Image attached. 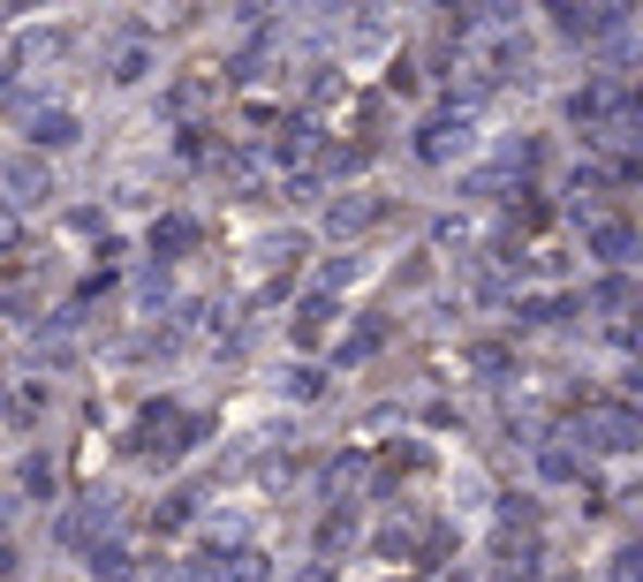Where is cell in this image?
Returning <instances> with one entry per match:
<instances>
[{
	"label": "cell",
	"mask_w": 643,
	"mask_h": 582,
	"mask_svg": "<svg viewBox=\"0 0 643 582\" xmlns=\"http://www.w3.org/2000/svg\"><path fill=\"white\" fill-rule=\"evenodd\" d=\"M576 446H606V454H629V446H636V417H629V409H591V417L576 424Z\"/></svg>",
	"instance_id": "obj_1"
},
{
	"label": "cell",
	"mask_w": 643,
	"mask_h": 582,
	"mask_svg": "<svg viewBox=\"0 0 643 582\" xmlns=\"http://www.w3.org/2000/svg\"><path fill=\"white\" fill-rule=\"evenodd\" d=\"M0 182H8L15 197H46V166H38V159H8V174H0Z\"/></svg>",
	"instance_id": "obj_2"
},
{
	"label": "cell",
	"mask_w": 643,
	"mask_h": 582,
	"mask_svg": "<svg viewBox=\"0 0 643 582\" xmlns=\"http://www.w3.org/2000/svg\"><path fill=\"white\" fill-rule=\"evenodd\" d=\"M91 575L99 582H129V553H122V545H99V553H91Z\"/></svg>",
	"instance_id": "obj_3"
},
{
	"label": "cell",
	"mask_w": 643,
	"mask_h": 582,
	"mask_svg": "<svg viewBox=\"0 0 643 582\" xmlns=\"http://www.w3.org/2000/svg\"><path fill=\"white\" fill-rule=\"evenodd\" d=\"M30 137H38V145H76V122H69V114H38Z\"/></svg>",
	"instance_id": "obj_4"
},
{
	"label": "cell",
	"mask_w": 643,
	"mask_h": 582,
	"mask_svg": "<svg viewBox=\"0 0 643 582\" xmlns=\"http://www.w3.org/2000/svg\"><path fill=\"white\" fill-rule=\"evenodd\" d=\"M598 258L621 265V258H629V227H598Z\"/></svg>",
	"instance_id": "obj_5"
},
{
	"label": "cell",
	"mask_w": 643,
	"mask_h": 582,
	"mask_svg": "<svg viewBox=\"0 0 643 582\" xmlns=\"http://www.w3.org/2000/svg\"><path fill=\"white\" fill-rule=\"evenodd\" d=\"M189 235H197L189 220H166V227H160V235H152V243H160V250H189Z\"/></svg>",
	"instance_id": "obj_6"
},
{
	"label": "cell",
	"mask_w": 643,
	"mask_h": 582,
	"mask_svg": "<svg viewBox=\"0 0 643 582\" xmlns=\"http://www.w3.org/2000/svg\"><path fill=\"white\" fill-rule=\"evenodd\" d=\"M545 476H576V454L568 446H545Z\"/></svg>",
	"instance_id": "obj_7"
},
{
	"label": "cell",
	"mask_w": 643,
	"mask_h": 582,
	"mask_svg": "<svg viewBox=\"0 0 643 582\" xmlns=\"http://www.w3.org/2000/svg\"><path fill=\"white\" fill-rule=\"evenodd\" d=\"M8 243H15V220H8V212H0V250H8Z\"/></svg>",
	"instance_id": "obj_8"
},
{
	"label": "cell",
	"mask_w": 643,
	"mask_h": 582,
	"mask_svg": "<svg viewBox=\"0 0 643 582\" xmlns=\"http://www.w3.org/2000/svg\"><path fill=\"white\" fill-rule=\"evenodd\" d=\"M304 582H325V568H311V575H304Z\"/></svg>",
	"instance_id": "obj_9"
}]
</instances>
